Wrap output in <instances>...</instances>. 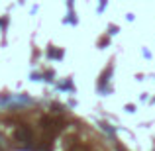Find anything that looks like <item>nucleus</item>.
<instances>
[{
	"label": "nucleus",
	"instance_id": "nucleus-1",
	"mask_svg": "<svg viewBox=\"0 0 155 151\" xmlns=\"http://www.w3.org/2000/svg\"><path fill=\"white\" fill-rule=\"evenodd\" d=\"M16 137H18L22 143H28V141H31V132L26 126H22V128H18V132H16Z\"/></svg>",
	"mask_w": 155,
	"mask_h": 151
}]
</instances>
